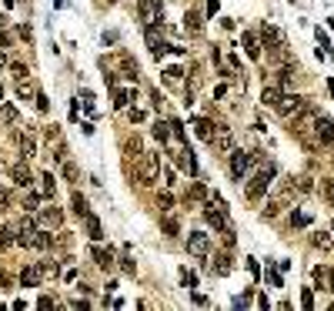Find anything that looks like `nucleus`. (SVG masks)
I'll use <instances>...</instances> for the list:
<instances>
[{
  "label": "nucleus",
  "instance_id": "nucleus-1",
  "mask_svg": "<svg viewBox=\"0 0 334 311\" xmlns=\"http://www.w3.org/2000/svg\"><path fill=\"white\" fill-rule=\"evenodd\" d=\"M274 174H278V167L274 164H267V167H261V171H257L254 178L247 181V201H261L267 194V188H271V178H274Z\"/></svg>",
  "mask_w": 334,
  "mask_h": 311
},
{
  "label": "nucleus",
  "instance_id": "nucleus-2",
  "mask_svg": "<svg viewBox=\"0 0 334 311\" xmlns=\"http://www.w3.org/2000/svg\"><path fill=\"white\" fill-rule=\"evenodd\" d=\"M137 161H141V164H137V181H141L144 188L157 184V181H161V154H141Z\"/></svg>",
  "mask_w": 334,
  "mask_h": 311
},
{
  "label": "nucleus",
  "instance_id": "nucleus-3",
  "mask_svg": "<svg viewBox=\"0 0 334 311\" xmlns=\"http://www.w3.org/2000/svg\"><path fill=\"white\" fill-rule=\"evenodd\" d=\"M261 44L267 47L271 60H281V57H284V33H281L278 27L264 23V27H261Z\"/></svg>",
  "mask_w": 334,
  "mask_h": 311
},
{
  "label": "nucleus",
  "instance_id": "nucleus-4",
  "mask_svg": "<svg viewBox=\"0 0 334 311\" xmlns=\"http://www.w3.org/2000/svg\"><path fill=\"white\" fill-rule=\"evenodd\" d=\"M137 17L144 20V27L164 20V0H137Z\"/></svg>",
  "mask_w": 334,
  "mask_h": 311
},
{
  "label": "nucleus",
  "instance_id": "nucleus-5",
  "mask_svg": "<svg viewBox=\"0 0 334 311\" xmlns=\"http://www.w3.org/2000/svg\"><path fill=\"white\" fill-rule=\"evenodd\" d=\"M251 164H254V154H244V151H234L231 147V178L241 184L244 181V174L251 171Z\"/></svg>",
  "mask_w": 334,
  "mask_h": 311
},
{
  "label": "nucleus",
  "instance_id": "nucleus-6",
  "mask_svg": "<svg viewBox=\"0 0 334 311\" xmlns=\"http://www.w3.org/2000/svg\"><path fill=\"white\" fill-rule=\"evenodd\" d=\"M187 251H190L194 258H200V261H204V258L211 255V234L190 231V234H187Z\"/></svg>",
  "mask_w": 334,
  "mask_h": 311
},
{
  "label": "nucleus",
  "instance_id": "nucleus-7",
  "mask_svg": "<svg viewBox=\"0 0 334 311\" xmlns=\"http://www.w3.org/2000/svg\"><path fill=\"white\" fill-rule=\"evenodd\" d=\"M308 107V100L304 97H298V94H281V100H278V107L274 111L281 114V117H294L298 111H304Z\"/></svg>",
  "mask_w": 334,
  "mask_h": 311
},
{
  "label": "nucleus",
  "instance_id": "nucleus-8",
  "mask_svg": "<svg viewBox=\"0 0 334 311\" xmlns=\"http://www.w3.org/2000/svg\"><path fill=\"white\" fill-rule=\"evenodd\" d=\"M144 37H147V47H151V54H154V57H164L167 50H170V47H167V40L157 33V23H147V27H144Z\"/></svg>",
  "mask_w": 334,
  "mask_h": 311
},
{
  "label": "nucleus",
  "instance_id": "nucleus-9",
  "mask_svg": "<svg viewBox=\"0 0 334 311\" xmlns=\"http://www.w3.org/2000/svg\"><path fill=\"white\" fill-rule=\"evenodd\" d=\"M90 258H94V265L100 268V271H111L114 265H117V258H114L111 248H100L97 241H94V248H90Z\"/></svg>",
  "mask_w": 334,
  "mask_h": 311
},
{
  "label": "nucleus",
  "instance_id": "nucleus-10",
  "mask_svg": "<svg viewBox=\"0 0 334 311\" xmlns=\"http://www.w3.org/2000/svg\"><path fill=\"white\" fill-rule=\"evenodd\" d=\"M314 134H318V141H321V144H334V121L318 114V121H314Z\"/></svg>",
  "mask_w": 334,
  "mask_h": 311
},
{
  "label": "nucleus",
  "instance_id": "nucleus-11",
  "mask_svg": "<svg viewBox=\"0 0 334 311\" xmlns=\"http://www.w3.org/2000/svg\"><path fill=\"white\" fill-rule=\"evenodd\" d=\"M13 228H17V245H20V248H30L33 245V234H37V224H33L30 218H23V221L13 224Z\"/></svg>",
  "mask_w": 334,
  "mask_h": 311
},
{
  "label": "nucleus",
  "instance_id": "nucleus-12",
  "mask_svg": "<svg viewBox=\"0 0 334 311\" xmlns=\"http://www.w3.org/2000/svg\"><path fill=\"white\" fill-rule=\"evenodd\" d=\"M241 44H244V54L251 57V60H261V37H257L254 30L241 33Z\"/></svg>",
  "mask_w": 334,
  "mask_h": 311
},
{
  "label": "nucleus",
  "instance_id": "nucleus-13",
  "mask_svg": "<svg viewBox=\"0 0 334 311\" xmlns=\"http://www.w3.org/2000/svg\"><path fill=\"white\" fill-rule=\"evenodd\" d=\"M40 281H44V271H40V265H30L20 271V285L23 288H40Z\"/></svg>",
  "mask_w": 334,
  "mask_h": 311
},
{
  "label": "nucleus",
  "instance_id": "nucleus-14",
  "mask_svg": "<svg viewBox=\"0 0 334 311\" xmlns=\"http://www.w3.org/2000/svg\"><path fill=\"white\" fill-rule=\"evenodd\" d=\"M194 131H197L200 141H207V144H211L214 134H217V124H214L211 117H197V121H194Z\"/></svg>",
  "mask_w": 334,
  "mask_h": 311
},
{
  "label": "nucleus",
  "instance_id": "nucleus-15",
  "mask_svg": "<svg viewBox=\"0 0 334 311\" xmlns=\"http://www.w3.org/2000/svg\"><path fill=\"white\" fill-rule=\"evenodd\" d=\"M10 178H13V184H20V188H27V191L33 188V174H30V167H27V164H13L10 167Z\"/></svg>",
  "mask_w": 334,
  "mask_h": 311
},
{
  "label": "nucleus",
  "instance_id": "nucleus-16",
  "mask_svg": "<svg viewBox=\"0 0 334 311\" xmlns=\"http://www.w3.org/2000/svg\"><path fill=\"white\" fill-rule=\"evenodd\" d=\"M84 228H87V238L90 241H100V238H104V228H100V218L97 214H84Z\"/></svg>",
  "mask_w": 334,
  "mask_h": 311
},
{
  "label": "nucleus",
  "instance_id": "nucleus-17",
  "mask_svg": "<svg viewBox=\"0 0 334 311\" xmlns=\"http://www.w3.org/2000/svg\"><path fill=\"white\" fill-rule=\"evenodd\" d=\"M17 144H20V154L23 157H33V154H37V137H33V131L17 134Z\"/></svg>",
  "mask_w": 334,
  "mask_h": 311
},
{
  "label": "nucleus",
  "instance_id": "nucleus-18",
  "mask_svg": "<svg viewBox=\"0 0 334 311\" xmlns=\"http://www.w3.org/2000/svg\"><path fill=\"white\" fill-rule=\"evenodd\" d=\"M37 218H40L44 224H54L57 228V224L64 221V211H60V208H37Z\"/></svg>",
  "mask_w": 334,
  "mask_h": 311
},
{
  "label": "nucleus",
  "instance_id": "nucleus-19",
  "mask_svg": "<svg viewBox=\"0 0 334 311\" xmlns=\"http://www.w3.org/2000/svg\"><path fill=\"white\" fill-rule=\"evenodd\" d=\"M231 261H234L231 255H214V275H221V278H224V275H231V271H234Z\"/></svg>",
  "mask_w": 334,
  "mask_h": 311
},
{
  "label": "nucleus",
  "instance_id": "nucleus-20",
  "mask_svg": "<svg viewBox=\"0 0 334 311\" xmlns=\"http://www.w3.org/2000/svg\"><path fill=\"white\" fill-rule=\"evenodd\" d=\"M184 30H190V33H200V30H204V17H200L197 10L184 13Z\"/></svg>",
  "mask_w": 334,
  "mask_h": 311
},
{
  "label": "nucleus",
  "instance_id": "nucleus-21",
  "mask_svg": "<svg viewBox=\"0 0 334 311\" xmlns=\"http://www.w3.org/2000/svg\"><path fill=\"white\" fill-rule=\"evenodd\" d=\"M281 94H284L281 87H264V90H261V104H264V107H278Z\"/></svg>",
  "mask_w": 334,
  "mask_h": 311
},
{
  "label": "nucleus",
  "instance_id": "nucleus-22",
  "mask_svg": "<svg viewBox=\"0 0 334 311\" xmlns=\"http://www.w3.org/2000/svg\"><path fill=\"white\" fill-rule=\"evenodd\" d=\"M30 248L50 251V248H54V234H50V231H37V234H33V245H30Z\"/></svg>",
  "mask_w": 334,
  "mask_h": 311
},
{
  "label": "nucleus",
  "instance_id": "nucleus-23",
  "mask_svg": "<svg viewBox=\"0 0 334 311\" xmlns=\"http://www.w3.org/2000/svg\"><path fill=\"white\" fill-rule=\"evenodd\" d=\"M161 231H164L167 238H177V234H180V224H177V218H170V214H164V218H161Z\"/></svg>",
  "mask_w": 334,
  "mask_h": 311
},
{
  "label": "nucleus",
  "instance_id": "nucleus-24",
  "mask_svg": "<svg viewBox=\"0 0 334 311\" xmlns=\"http://www.w3.org/2000/svg\"><path fill=\"white\" fill-rule=\"evenodd\" d=\"M197 201H207V188L200 184V181H194L187 191V204H197Z\"/></svg>",
  "mask_w": 334,
  "mask_h": 311
},
{
  "label": "nucleus",
  "instance_id": "nucleus-25",
  "mask_svg": "<svg viewBox=\"0 0 334 311\" xmlns=\"http://www.w3.org/2000/svg\"><path fill=\"white\" fill-rule=\"evenodd\" d=\"M70 208H74V214H77V218H84V214L90 211V208H87V198H84L80 191H74V198H70Z\"/></svg>",
  "mask_w": 334,
  "mask_h": 311
},
{
  "label": "nucleus",
  "instance_id": "nucleus-26",
  "mask_svg": "<svg viewBox=\"0 0 334 311\" xmlns=\"http://www.w3.org/2000/svg\"><path fill=\"white\" fill-rule=\"evenodd\" d=\"M131 97H134V90H114V107H117V111H127V107H131Z\"/></svg>",
  "mask_w": 334,
  "mask_h": 311
},
{
  "label": "nucleus",
  "instance_id": "nucleus-27",
  "mask_svg": "<svg viewBox=\"0 0 334 311\" xmlns=\"http://www.w3.org/2000/svg\"><path fill=\"white\" fill-rule=\"evenodd\" d=\"M10 245H17V228L7 224V228H0V248H10Z\"/></svg>",
  "mask_w": 334,
  "mask_h": 311
},
{
  "label": "nucleus",
  "instance_id": "nucleus-28",
  "mask_svg": "<svg viewBox=\"0 0 334 311\" xmlns=\"http://www.w3.org/2000/svg\"><path fill=\"white\" fill-rule=\"evenodd\" d=\"M154 137L161 141V144H167V141H170V124H164V121H154Z\"/></svg>",
  "mask_w": 334,
  "mask_h": 311
},
{
  "label": "nucleus",
  "instance_id": "nucleus-29",
  "mask_svg": "<svg viewBox=\"0 0 334 311\" xmlns=\"http://www.w3.org/2000/svg\"><path fill=\"white\" fill-rule=\"evenodd\" d=\"M0 121L3 124H17V107H13V104H0Z\"/></svg>",
  "mask_w": 334,
  "mask_h": 311
},
{
  "label": "nucleus",
  "instance_id": "nucleus-30",
  "mask_svg": "<svg viewBox=\"0 0 334 311\" xmlns=\"http://www.w3.org/2000/svg\"><path fill=\"white\" fill-rule=\"evenodd\" d=\"M124 151H127L131 157H141V154H144V144H141V137H131V141L124 144Z\"/></svg>",
  "mask_w": 334,
  "mask_h": 311
},
{
  "label": "nucleus",
  "instance_id": "nucleus-31",
  "mask_svg": "<svg viewBox=\"0 0 334 311\" xmlns=\"http://www.w3.org/2000/svg\"><path fill=\"white\" fill-rule=\"evenodd\" d=\"M291 224H294V228H308V224H311V214L308 211H291Z\"/></svg>",
  "mask_w": 334,
  "mask_h": 311
},
{
  "label": "nucleus",
  "instance_id": "nucleus-32",
  "mask_svg": "<svg viewBox=\"0 0 334 311\" xmlns=\"http://www.w3.org/2000/svg\"><path fill=\"white\" fill-rule=\"evenodd\" d=\"M321 194H324V201L334 208V178H328V181H321Z\"/></svg>",
  "mask_w": 334,
  "mask_h": 311
},
{
  "label": "nucleus",
  "instance_id": "nucleus-33",
  "mask_svg": "<svg viewBox=\"0 0 334 311\" xmlns=\"http://www.w3.org/2000/svg\"><path fill=\"white\" fill-rule=\"evenodd\" d=\"M37 204H40V194H37V191H30V194H27V198H23V208H27V211H37Z\"/></svg>",
  "mask_w": 334,
  "mask_h": 311
},
{
  "label": "nucleus",
  "instance_id": "nucleus-34",
  "mask_svg": "<svg viewBox=\"0 0 334 311\" xmlns=\"http://www.w3.org/2000/svg\"><path fill=\"white\" fill-rule=\"evenodd\" d=\"M294 181H298L294 188H298L301 194H311V191H314V181H311V178H294Z\"/></svg>",
  "mask_w": 334,
  "mask_h": 311
},
{
  "label": "nucleus",
  "instance_id": "nucleus-35",
  "mask_svg": "<svg viewBox=\"0 0 334 311\" xmlns=\"http://www.w3.org/2000/svg\"><path fill=\"white\" fill-rule=\"evenodd\" d=\"M180 285L184 288H197V275L194 271H180Z\"/></svg>",
  "mask_w": 334,
  "mask_h": 311
},
{
  "label": "nucleus",
  "instance_id": "nucleus-36",
  "mask_svg": "<svg viewBox=\"0 0 334 311\" xmlns=\"http://www.w3.org/2000/svg\"><path fill=\"white\" fill-rule=\"evenodd\" d=\"M311 275H314V285H318V288H328V271H324V268H314Z\"/></svg>",
  "mask_w": 334,
  "mask_h": 311
},
{
  "label": "nucleus",
  "instance_id": "nucleus-37",
  "mask_svg": "<svg viewBox=\"0 0 334 311\" xmlns=\"http://www.w3.org/2000/svg\"><path fill=\"white\" fill-rule=\"evenodd\" d=\"M311 245L314 248H331V234H311Z\"/></svg>",
  "mask_w": 334,
  "mask_h": 311
},
{
  "label": "nucleus",
  "instance_id": "nucleus-38",
  "mask_svg": "<svg viewBox=\"0 0 334 311\" xmlns=\"http://www.w3.org/2000/svg\"><path fill=\"white\" fill-rule=\"evenodd\" d=\"M170 124V137H177V141H184V124L177 121V117H174V121H167Z\"/></svg>",
  "mask_w": 334,
  "mask_h": 311
},
{
  "label": "nucleus",
  "instance_id": "nucleus-39",
  "mask_svg": "<svg viewBox=\"0 0 334 311\" xmlns=\"http://www.w3.org/2000/svg\"><path fill=\"white\" fill-rule=\"evenodd\" d=\"M40 271H44V278H50V275L57 278V271H60V268H57V261H40Z\"/></svg>",
  "mask_w": 334,
  "mask_h": 311
},
{
  "label": "nucleus",
  "instance_id": "nucleus-40",
  "mask_svg": "<svg viewBox=\"0 0 334 311\" xmlns=\"http://www.w3.org/2000/svg\"><path fill=\"white\" fill-rule=\"evenodd\" d=\"M157 208H161V211H170V208H174V198H170V194H161V198H157Z\"/></svg>",
  "mask_w": 334,
  "mask_h": 311
},
{
  "label": "nucleus",
  "instance_id": "nucleus-41",
  "mask_svg": "<svg viewBox=\"0 0 334 311\" xmlns=\"http://www.w3.org/2000/svg\"><path fill=\"white\" fill-rule=\"evenodd\" d=\"M40 181H44V194L47 198H54V174H44Z\"/></svg>",
  "mask_w": 334,
  "mask_h": 311
},
{
  "label": "nucleus",
  "instance_id": "nucleus-42",
  "mask_svg": "<svg viewBox=\"0 0 334 311\" xmlns=\"http://www.w3.org/2000/svg\"><path fill=\"white\" fill-rule=\"evenodd\" d=\"M64 178L67 181H77V164H70V161H67V164H64Z\"/></svg>",
  "mask_w": 334,
  "mask_h": 311
},
{
  "label": "nucleus",
  "instance_id": "nucleus-43",
  "mask_svg": "<svg viewBox=\"0 0 334 311\" xmlns=\"http://www.w3.org/2000/svg\"><path fill=\"white\" fill-rule=\"evenodd\" d=\"M301 305H304V308H314V295H311V288H304V295H301Z\"/></svg>",
  "mask_w": 334,
  "mask_h": 311
},
{
  "label": "nucleus",
  "instance_id": "nucleus-44",
  "mask_svg": "<svg viewBox=\"0 0 334 311\" xmlns=\"http://www.w3.org/2000/svg\"><path fill=\"white\" fill-rule=\"evenodd\" d=\"M121 268L127 271V275H134V271H137V268H134V261H131V255H124V258H121Z\"/></svg>",
  "mask_w": 334,
  "mask_h": 311
},
{
  "label": "nucleus",
  "instance_id": "nucleus-45",
  "mask_svg": "<svg viewBox=\"0 0 334 311\" xmlns=\"http://www.w3.org/2000/svg\"><path fill=\"white\" fill-rule=\"evenodd\" d=\"M278 211H281V208H278V204H274V201H271V204H267L264 211H261V218H274V214H278Z\"/></svg>",
  "mask_w": 334,
  "mask_h": 311
},
{
  "label": "nucleus",
  "instance_id": "nucleus-46",
  "mask_svg": "<svg viewBox=\"0 0 334 311\" xmlns=\"http://www.w3.org/2000/svg\"><path fill=\"white\" fill-rule=\"evenodd\" d=\"M127 117L137 124V121H144V111H141V107H131V111H127Z\"/></svg>",
  "mask_w": 334,
  "mask_h": 311
},
{
  "label": "nucleus",
  "instance_id": "nucleus-47",
  "mask_svg": "<svg viewBox=\"0 0 334 311\" xmlns=\"http://www.w3.org/2000/svg\"><path fill=\"white\" fill-rule=\"evenodd\" d=\"M37 111H50V104H47V97H44V94H37Z\"/></svg>",
  "mask_w": 334,
  "mask_h": 311
},
{
  "label": "nucleus",
  "instance_id": "nucleus-48",
  "mask_svg": "<svg viewBox=\"0 0 334 311\" xmlns=\"http://www.w3.org/2000/svg\"><path fill=\"white\" fill-rule=\"evenodd\" d=\"M167 80H180V67H167Z\"/></svg>",
  "mask_w": 334,
  "mask_h": 311
},
{
  "label": "nucleus",
  "instance_id": "nucleus-49",
  "mask_svg": "<svg viewBox=\"0 0 334 311\" xmlns=\"http://www.w3.org/2000/svg\"><path fill=\"white\" fill-rule=\"evenodd\" d=\"M151 104H154L157 111H161V104H164V97H161V90H154V94H151Z\"/></svg>",
  "mask_w": 334,
  "mask_h": 311
},
{
  "label": "nucleus",
  "instance_id": "nucleus-50",
  "mask_svg": "<svg viewBox=\"0 0 334 311\" xmlns=\"http://www.w3.org/2000/svg\"><path fill=\"white\" fill-rule=\"evenodd\" d=\"M247 271H251V275L257 278V271H261V268H257V261H254V258H247Z\"/></svg>",
  "mask_w": 334,
  "mask_h": 311
},
{
  "label": "nucleus",
  "instance_id": "nucleus-51",
  "mask_svg": "<svg viewBox=\"0 0 334 311\" xmlns=\"http://www.w3.org/2000/svg\"><path fill=\"white\" fill-rule=\"evenodd\" d=\"M328 291H334V271H328Z\"/></svg>",
  "mask_w": 334,
  "mask_h": 311
},
{
  "label": "nucleus",
  "instance_id": "nucleus-52",
  "mask_svg": "<svg viewBox=\"0 0 334 311\" xmlns=\"http://www.w3.org/2000/svg\"><path fill=\"white\" fill-rule=\"evenodd\" d=\"M3 64H7V57H3V50H0V67H3Z\"/></svg>",
  "mask_w": 334,
  "mask_h": 311
},
{
  "label": "nucleus",
  "instance_id": "nucleus-53",
  "mask_svg": "<svg viewBox=\"0 0 334 311\" xmlns=\"http://www.w3.org/2000/svg\"><path fill=\"white\" fill-rule=\"evenodd\" d=\"M0 104H3V84H0Z\"/></svg>",
  "mask_w": 334,
  "mask_h": 311
},
{
  "label": "nucleus",
  "instance_id": "nucleus-54",
  "mask_svg": "<svg viewBox=\"0 0 334 311\" xmlns=\"http://www.w3.org/2000/svg\"><path fill=\"white\" fill-rule=\"evenodd\" d=\"M0 27H3V17H0Z\"/></svg>",
  "mask_w": 334,
  "mask_h": 311
},
{
  "label": "nucleus",
  "instance_id": "nucleus-55",
  "mask_svg": "<svg viewBox=\"0 0 334 311\" xmlns=\"http://www.w3.org/2000/svg\"><path fill=\"white\" fill-rule=\"evenodd\" d=\"M107 3H117V0H107Z\"/></svg>",
  "mask_w": 334,
  "mask_h": 311
},
{
  "label": "nucleus",
  "instance_id": "nucleus-56",
  "mask_svg": "<svg viewBox=\"0 0 334 311\" xmlns=\"http://www.w3.org/2000/svg\"><path fill=\"white\" fill-rule=\"evenodd\" d=\"M331 231H334V221H331Z\"/></svg>",
  "mask_w": 334,
  "mask_h": 311
},
{
  "label": "nucleus",
  "instance_id": "nucleus-57",
  "mask_svg": "<svg viewBox=\"0 0 334 311\" xmlns=\"http://www.w3.org/2000/svg\"><path fill=\"white\" fill-rule=\"evenodd\" d=\"M0 191H3V188H0Z\"/></svg>",
  "mask_w": 334,
  "mask_h": 311
}]
</instances>
